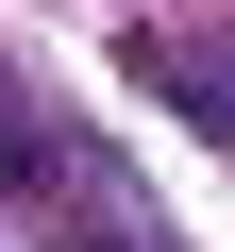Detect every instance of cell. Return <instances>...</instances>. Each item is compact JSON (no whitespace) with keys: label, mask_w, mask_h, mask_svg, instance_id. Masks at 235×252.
<instances>
[{"label":"cell","mask_w":235,"mask_h":252,"mask_svg":"<svg viewBox=\"0 0 235 252\" xmlns=\"http://www.w3.org/2000/svg\"><path fill=\"white\" fill-rule=\"evenodd\" d=\"M34 168H51V152H34V135H17V118H0V185H34Z\"/></svg>","instance_id":"obj_1"}]
</instances>
